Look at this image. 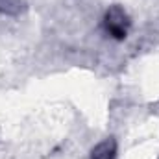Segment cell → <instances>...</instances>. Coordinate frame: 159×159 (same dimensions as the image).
Wrapping results in <instances>:
<instances>
[{"mask_svg": "<svg viewBox=\"0 0 159 159\" xmlns=\"http://www.w3.org/2000/svg\"><path fill=\"white\" fill-rule=\"evenodd\" d=\"M107 28L111 34H115L117 37H124L126 35V15L119 9V17L115 19L113 11L107 13Z\"/></svg>", "mask_w": 159, "mask_h": 159, "instance_id": "obj_1", "label": "cell"}, {"mask_svg": "<svg viewBox=\"0 0 159 159\" xmlns=\"http://www.w3.org/2000/svg\"><path fill=\"white\" fill-rule=\"evenodd\" d=\"M115 157V144L111 141H106L98 144L93 150V159H113Z\"/></svg>", "mask_w": 159, "mask_h": 159, "instance_id": "obj_2", "label": "cell"}]
</instances>
